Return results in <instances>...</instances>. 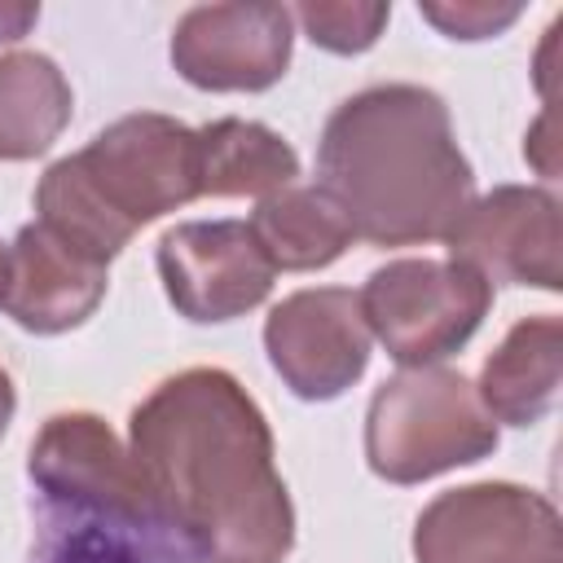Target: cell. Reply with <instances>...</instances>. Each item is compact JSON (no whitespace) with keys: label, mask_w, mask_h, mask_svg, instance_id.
Wrapping results in <instances>:
<instances>
[{"label":"cell","mask_w":563,"mask_h":563,"mask_svg":"<svg viewBox=\"0 0 563 563\" xmlns=\"http://www.w3.org/2000/svg\"><path fill=\"white\" fill-rule=\"evenodd\" d=\"M563 374V321L541 312L506 330L497 352L479 369V405L493 422L532 427L554 409Z\"/></svg>","instance_id":"4fadbf2b"},{"label":"cell","mask_w":563,"mask_h":563,"mask_svg":"<svg viewBox=\"0 0 563 563\" xmlns=\"http://www.w3.org/2000/svg\"><path fill=\"white\" fill-rule=\"evenodd\" d=\"M444 242L449 260L475 268L488 286H563V224L550 189L497 185L462 207Z\"/></svg>","instance_id":"52a82bcc"},{"label":"cell","mask_w":563,"mask_h":563,"mask_svg":"<svg viewBox=\"0 0 563 563\" xmlns=\"http://www.w3.org/2000/svg\"><path fill=\"white\" fill-rule=\"evenodd\" d=\"M251 233L273 264V273H312L334 264L352 242V224L343 207L321 189V185H286L251 211Z\"/></svg>","instance_id":"5bb4252c"},{"label":"cell","mask_w":563,"mask_h":563,"mask_svg":"<svg viewBox=\"0 0 563 563\" xmlns=\"http://www.w3.org/2000/svg\"><path fill=\"white\" fill-rule=\"evenodd\" d=\"M4 290H9V246L0 242V303H4Z\"/></svg>","instance_id":"7402d4cb"},{"label":"cell","mask_w":563,"mask_h":563,"mask_svg":"<svg viewBox=\"0 0 563 563\" xmlns=\"http://www.w3.org/2000/svg\"><path fill=\"white\" fill-rule=\"evenodd\" d=\"M418 563H563V528L550 497L484 479L440 493L413 523Z\"/></svg>","instance_id":"8992f818"},{"label":"cell","mask_w":563,"mask_h":563,"mask_svg":"<svg viewBox=\"0 0 563 563\" xmlns=\"http://www.w3.org/2000/svg\"><path fill=\"white\" fill-rule=\"evenodd\" d=\"M70 84L44 53L13 48L0 57V163L44 154L70 123Z\"/></svg>","instance_id":"2e32d148"},{"label":"cell","mask_w":563,"mask_h":563,"mask_svg":"<svg viewBox=\"0 0 563 563\" xmlns=\"http://www.w3.org/2000/svg\"><path fill=\"white\" fill-rule=\"evenodd\" d=\"M31 479L70 506L119 515V519H150L154 497L119 444V435L97 413H53L31 444Z\"/></svg>","instance_id":"8fae6325"},{"label":"cell","mask_w":563,"mask_h":563,"mask_svg":"<svg viewBox=\"0 0 563 563\" xmlns=\"http://www.w3.org/2000/svg\"><path fill=\"white\" fill-rule=\"evenodd\" d=\"M132 462L154 497L211 563H282L295 506L273 462L264 409L229 369H180L132 409Z\"/></svg>","instance_id":"6da1fadb"},{"label":"cell","mask_w":563,"mask_h":563,"mask_svg":"<svg viewBox=\"0 0 563 563\" xmlns=\"http://www.w3.org/2000/svg\"><path fill=\"white\" fill-rule=\"evenodd\" d=\"M497 449V422L475 383L444 365L391 374L365 413V462L387 484H422Z\"/></svg>","instance_id":"3957f363"},{"label":"cell","mask_w":563,"mask_h":563,"mask_svg":"<svg viewBox=\"0 0 563 563\" xmlns=\"http://www.w3.org/2000/svg\"><path fill=\"white\" fill-rule=\"evenodd\" d=\"M369 343L361 299L347 286L295 290L264 321L268 361L299 400L343 396L365 374Z\"/></svg>","instance_id":"9c48e42d"},{"label":"cell","mask_w":563,"mask_h":563,"mask_svg":"<svg viewBox=\"0 0 563 563\" xmlns=\"http://www.w3.org/2000/svg\"><path fill=\"white\" fill-rule=\"evenodd\" d=\"M369 339L405 369L435 365L471 343L493 308V286L457 260H387L356 290Z\"/></svg>","instance_id":"277c9868"},{"label":"cell","mask_w":563,"mask_h":563,"mask_svg":"<svg viewBox=\"0 0 563 563\" xmlns=\"http://www.w3.org/2000/svg\"><path fill=\"white\" fill-rule=\"evenodd\" d=\"M13 409H18V391H13V378L0 369V440H4V431L13 422Z\"/></svg>","instance_id":"44dd1931"},{"label":"cell","mask_w":563,"mask_h":563,"mask_svg":"<svg viewBox=\"0 0 563 563\" xmlns=\"http://www.w3.org/2000/svg\"><path fill=\"white\" fill-rule=\"evenodd\" d=\"M154 260L172 308L202 325L246 317L277 277L246 220H185L163 233Z\"/></svg>","instance_id":"ba28073f"},{"label":"cell","mask_w":563,"mask_h":563,"mask_svg":"<svg viewBox=\"0 0 563 563\" xmlns=\"http://www.w3.org/2000/svg\"><path fill=\"white\" fill-rule=\"evenodd\" d=\"M290 18L308 31L312 44H321L325 53H339V57H352V53H365L378 44L387 18H391V4H299L290 9Z\"/></svg>","instance_id":"e0dca14e"},{"label":"cell","mask_w":563,"mask_h":563,"mask_svg":"<svg viewBox=\"0 0 563 563\" xmlns=\"http://www.w3.org/2000/svg\"><path fill=\"white\" fill-rule=\"evenodd\" d=\"M40 18V4H0V40H22Z\"/></svg>","instance_id":"ffe728a7"},{"label":"cell","mask_w":563,"mask_h":563,"mask_svg":"<svg viewBox=\"0 0 563 563\" xmlns=\"http://www.w3.org/2000/svg\"><path fill=\"white\" fill-rule=\"evenodd\" d=\"M106 282V264L79 255L44 224H26L9 246V290L0 308L31 334H62L97 312Z\"/></svg>","instance_id":"7c38bea8"},{"label":"cell","mask_w":563,"mask_h":563,"mask_svg":"<svg viewBox=\"0 0 563 563\" xmlns=\"http://www.w3.org/2000/svg\"><path fill=\"white\" fill-rule=\"evenodd\" d=\"M299 176L290 141L255 119H216L198 128L202 198H268Z\"/></svg>","instance_id":"9a60e30c"},{"label":"cell","mask_w":563,"mask_h":563,"mask_svg":"<svg viewBox=\"0 0 563 563\" xmlns=\"http://www.w3.org/2000/svg\"><path fill=\"white\" fill-rule=\"evenodd\" d=\"M519 4H422V18L431 26H440L449 40H488L501 35L510 22H519Z\"/></svg>","instance_id":"ac0fdd59"},{"label":"cell","mask_w":563,"mask_h":563,"mask_svg":"<svg viewBox=\"0 0 563 563\" xmlns=\"http://www.w3.org/2000/svg\"><path fill=\"white\" fill-rule=\"evenodd\" d=\"M523 158L541 172V176H559V106H545L541 119L528 128L523 136Z\"/></svg>","instance_id":"d6986e66"},{"label":"cell","mask_w":563,"mask_h":563,"mask_svg":"<svg viewBox=\"0 0 563 563\" xmlns=\"http://www.w3.org/2000/svg\"><path fill=\"white\" fill-rule=\"evenodd\" d=\"M286 4H194L172 31V66L202 92H264L290 66Z\"/></svg>","instance_id":"30bf717a"},{"label":"cell","mask_w":563,"mask_h":563,"mask_svg":"<svg viewBox=\"0 0 563 563\" xmlns=\"http://www.w3.org/2000/svg\"><path fill=\"white\" fill-rule=\"evenodd\" d=\"M321 189L369 246H418L453 229L471 202V163L449 106L422 84H374L321 132Z\"/></svg>","instance_id":"7a4b0ae2"},{"label":"cell","mask_w":563,"mask_h":563,"mask_svg":"<svg viewBox=\"0 0 563 563\" xmlns=\"http://www.w3.org/2000/svg\"><path fill=\"white\" fill-rule=\"evenodd\" d=\"M70 163L88 194L128 233L202 198L198 128H185L172 114H123L106 132H97L79 154H70Z\"/></svg>","instance_id":"5b68a950"}]
</instances>
